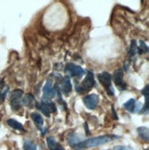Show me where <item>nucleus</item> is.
I'll return each instance as SVG.
<instances>
[{
    "mask_svg": "<svg viewBox=\"0 0 149 150\" xmlns=\"http://www.w3.org/2000/svg\"><path fill=\"white\" fill-rule=\"evenodd\" d=\"M120 136L118 135H101V136H97V137H92L88 138L85 141H81L78 144L73 146L74 149L76 150H81L88 147H96L101 145H104L106 143L111 142L114 139L119 138Z\"/></svg>",
    "mask_w": 149,
    "mask_h": 150,
    "instance_id": "nucleus-1",
    "label": "nucleus"
},
{
    "mask_svg": "<svg viewBox=\"0 0 149 150\" xmlns=\"http://www.w3.org/2000/svg\"><path fill=\"white\" fill-rule=\"evenodd\" d=\"M22 96H23V91L20 89H15L11 92V94H10V106H11V109L14 110V112H18V110L21 108Z\"/></svg>",
    "mask_w": 149,
    "mask_h": 150,
    "instance_id": "nucleus-2",
    "label": "nucleus"
},
{
    "mask_svg": "<svg viewBox=\"0 0 149 150\" xmlns=\"http://www.w3.org/2000/svg\"><path fill=\"white\" fill-rule=\"evenodd\" d=\"M98 78L101 85L106 88L107 93L109 96H113V88H112V76L108 72H102L98 75Z\"/></svg>",
    "mask_w": 149,
    "mask_h": 150,
    "instance_id": "nucleus-3",
    "label": "nucleus"
},
{
    "mask_svg": "<svg viewBox=\"0 0 149 150\" xmlns=\"http://www.w3.org/2000/svg\"><path fill=\"white\" fill-rule=\"evenodd\" d=\"M64 72L68 74L70 76H77V77H81L86 74V71L84 70L81 67L76 66V64L73 63H68L66 68H64Z\"/></svg>",
    "mask_w": 149,
    "mask_h": 150,
    "instance_id": "nucleus-4",
    "label": "nucleus"
},
{
    "mask_svg": "<svg viewBox=\"0 0 149 150\" xmlns=\"http://www.w3.org/2000/svg\"><path fill=\"white\" fill-rule=\"evenodd\" d=\"M112 78L113 79L114 84L120 89H126L127 84H126V82L124 79V71H122L121 68H119L117 70H115Z\"/></svg>",
    "mask_w": 149,
    "mask_h": 150,
    "instance_id": "nucleus-5",
    "label": "nucleus"
},
{
    "mask_svg": "<svg viewBox=\"0 0 149 150\" xmlns=\"http://www.w3.org/2000/svg\"><path fill=\"white\" fill-rule=\"evenodd\" d=\"M95 86V80H94V74L91 71L88 70L87 71V76L86 78L83 80V82L80 84V88L82 89V92L85 91H88L91 89Z\"/></svg>",
    "mask_w": 149,
    "mask_h": 150,
    "instance_id": "nucleus-6",
    "label": "nucleus"
},
{
    "mask_svg": "<svg viewBox=\"0 0 149 150\" xmlns=\"http://www.w3.org/2000/svg\"><path fill=\"white\" fill-rule=\"evenodd\" d=\"M55 96V91L53 88V83L51 79H47L42 89V100H50Z\"/></svg>",
    "mask_w": 149,
    "mask_h": 150,
    "instance_id": "nucleus-7",
    "label": "nucleus"
},
{
    "mask_svg": "<svg viewBox=\"0 0 149 150\" xmlns=\"http://www.w3.org/2000/svg\"><path fill=\"white\" fill-rule=\"evenodd\" d=\"M83 101L88 109L94 110V109H96L97 106H98L99 101H100V98L96 94H89L84 98Z\"/></svg>",
    "mask_w": 149,
    "mask_h": 150,
    "instance_id": "nucleus-8",
    "label": "nucleus"
},
{
    "mask_svg": "<svg viewBox=\"0 0 149 150\" xmlns=\"http://www.w3.org/2000/svg\"><path fill=\"white\" fill-rule=\"evenodd\" d=\"M60 90L62 91V93H64L66 96H68L71 91H72V84H71L70 77L68 76L63 77Z\"/></svg>",
    "mask_w": 149,
    "mask_h": 150,
    "instance_id": "nucleus-9",
    "label": "nucleus"
},
{
    "mask_svg": "<svg viewBox=\"0 0 149 150\" xmlns=\"http://www.w3.org/2000/svg\"><path fill=\"white\" fill-rule=\"evenodd\" d=\"M47 145L50 150H64V148L57 143L54 136H48L47 137Z\"/></svg>",
    "mask_w": 149,
    "mask_h": 150,
    "instance_id": "nucleus-10",
    "label": "nucleus"
},
{
    "mask_svg": "<svg viewBox=\"0 0 149 150\" xmlns=\"http://www.w3.org/2000/svg\"><path fill=\"white\" fill-rule=\"evenodd\" d=\"M22 103L24 104L25 106L29 107L30 109L34 107V103H35V99L34 96L31 94H26L24 96V98L22 99Z\"/></svg>",
    "mask_w": 149,
    "mask_h": 150,
    "instance_id": "nucleus-11",
    "label": "nucleus"
},
{
    "mask_svg": "<svg viewBox=\"0 0 149 150\" xmlns=\"http://www.w3.org/2000/svg\"><path fill=\"white\" fill-rule=\"evenodd\" d=\"M82 141V136L80 134H70L68 136V138H67V142H68V144L70 146H76V144H78V143H80Z\"/></svg>",
    "mask_w": 149,
    "mask_h": 150,
    "instance_id": "nucleus-12",
    "label": "nucleus"
},
{
    "mask_svg": "<svg viewBox=\"0 0 149 150\" xmlns=\"http://www.w3.org/2000/svg\"><path fill=\"white\" fill-rule=\"evenodd\" d=\"M30 117H31L32 121L35 122V125L37 126H39L40 129H42V126L43 125V122H44L42 116L41 114H39L38 112H32L30 114Z\"/></svg>",
    "mask_w": 149,
    "mask_h": 150,
    "instance_id": "nucleus-13",
    "label": "nucleus"
},
{
    "mask_svg": "<svg viewBox=\"0 0 149 150\" xmlns=\"http://www.w3.org/2000/svg\"><path fill=\"white\" fill-rule=\"evenodd\" d=\"M42 105L46 109L48 112H56V107H55V104L51 101V100H42V102H40Z\"/></svg>",
    "mask_w": 149,
    "mask_h": 150,
    "instance_id": "nucleus-14",
    "label": "nucleus"
},
{
    "mask_svg": "<svg viewBox=\"0 0 149 150\" xmlns=\"http://www.w3.org/2000/svg\"><path fill=\"white\" fill-rule=\"evenodd\" d=\"M6 123H8V125L11 128H13V129L18 130V131H24L23 125L19 122H18L17 120H15V119H8V121H6Z\"/></svg>",
    "mask_w": 149,
    "mask_h": 150,
    "instance_id": "nucleus-15",
    "label": "nucleus"
},
{
    "mask_svg": "<svg viewBox=\"0 0 149 150\" xmlns=\"http://www.w3.org/2000/svg\"><path fill=\"white\" fill-rule=\"evenodd\" d=\"M137 133L140 136V138L145 140V142H148L149 140V134H148V128L147 127H138Z\"/></svg>",
    "mask_w": 149,
    "mask_h": 150,
    "instance_id": "nucleus-16",
    "label": "nucleus"
},
{
    "mask_svg": "<svg viewBox=\"0 0 149 150\" xmlns=\"http://www.w3.org/2000/svg\"><path fill=\"white\" fill-rule=\"evenodd\" d=\"M137 50H138V47H137V43H136V41L135 40H133L132 42H131V45H130V50H129V56H133L137 54Z\"/></svg>",
    "mask_w": 149,
    "mask_h": 150,
    "instance_id": "nucleus-17",
    "label": "nucleus"
},
{
    "mask_svg": "<svg viewBox=\"0 0 149 150\" xmlns=\"http://www.w3.org/2000/svg\"><path fill=\"white\" fill-rule=\"evenodd\" d=\"M23 148L24 150H37V146L30 140H25Z\"/></svg>",
    "mask_w": 149,
    "mask_h": 150,
    "instance_id": "nucleus-18",
    "label": "nucleus"
},
{
    "mask_svg": "<svg viewBox=\"0 0 149 150\" xmlns=\"http://www.w3.org/2000/svg\"><path fill=\"white\" fill-rule=\"evenodd\" d=\"M134 105H135V100L133 99H130L127 102H125L124 104V107L125 108L126 110H128V112H133V109H134Z\"/></svg>",
    "mask_w": 149,
    "mask_h": 150,
    "instance_id": "nucleus-19",
    "label": "nucleus"
},
{
    "mask_svg": "<svg viewBox=\"0 0 149 150\" xmlns=\"http://www.w3.org/2000/svg\"><path fill=\"white\" fill-rule=\"evenodd\" d=\"M147 52H148V46H147L146 43H145L143 40H141V41H140V46L138 47L137 53H138L139 54H142L147 53Z\"/></svg>",
    "mask_w": 149,
    "mask_h": 150,
    "instance_id": "nucleus-20",
    "label": "nucleus"
},
{
    "mask_svg": "<svg viewBox=\"0 0 149 150\" xmlns=\"http://www.w3.org/2000/svg\"><path fill=\"white\" fill-rule=\"evenodd\" d=\"M8 91H9V87L8 86H5L1 89V91H0V101H4L5 100Z\"/></svg>",
    "mask_w": 149,
    "mask_h": 150,
    "instance_id": "nucleus-21",
    "label": "nucleus"
},
{
    "mask_svg": "<svg viewBox=\"0 0 149 150\" xmlns=\"http://www.w3.org/2000/svg\"><path fill=\"white\" fill-rule=\"evenodd\" d=\"M35 106H36V108H37L38 110H40L41 112H42L45 116L50 117V112H49L48 110H47L46 109H45V108L42 105V104H41L40 102H36V103H35Z\"/></svg>",
    "mask_w": 149,
    "mask_h": 150,
    "instance_id": "nucleus-22",
    "label": "nucleus"
},
{
    "mask_svg": "<svg viewBox=\"0 0 149 150\" xmlns=\"http://www.w3.org/2000/svg\"><path fill=\"white\" fill-rule=\"evenodd\" d=\"M142 94H143L145 97V100H148V95H149V86L148 85H146V86L143 88V90H142Z\"/></svg>",
    "mask_w": 149,
    "mask_h": 150,
    "instance_id": "nucleus-23",
    "label": "nucleus"
},
{
    "mask_svg": "<svg viewBox=\"0 0 149 150\" xmlns=\"http://www.w3.org/2000/svg\"><path fill=\"white\" fill-rule=\"evenodd\" d=\"M142 109V103L140 101H138L136 104L134 105V109H133V112H140Z\"/></svg>",
    "mask_w": 149,
    "mask_h": 150,
    "instance_id": "nucleus-24",
    "label": "nucleus"
},
{
    "mask_svg": "<svg viewBox=\"0 0 149 150\" xmlns=\"http://www.w3.org/2000/svg\"><path fill=\"white\" fill-rule=\"evenodd\" d=\"M113 150H134L133 148L130 147V146H115Z\"/></svg>",
    "mask_w": 149,
    "mask_h": 150,
    "instance_id": "nucleus-25",
    "label": "nucleus"
},
{
    "mask_svg": "<svg viewBox=\"0 0 149 150\" xmlns=\"http://www.w3.org/2000/svg\"><path fill=\"white\" fill-rule=\"evenodd\" d=\"M112 113H113V118L114 119H116V120H118V116H117V113H116V112L114 110V108H113V106H112Z\"/></svg>",
    "mask_w": 149,
    "mask_h": 150,
    "instance_id": "nucleus-26",
    "label": "nucleus"
},
{
    "mask_svg": "<svg viewBox=\"0 0 149 150\" xmlns=\"http://www.w3.org/2000/svg\"><path fill=\"white\" fill-rule=\"evenodd\" d=\"M85 131H86V134L88 135L89 134V131H88V123L85 122Z\"/></svg>",
    "mask_w": 149,
    "mask_h": 150,
    "instance_id": "nucleus-27",
    "label": "nucleus"
},
{
    "mask_svg": "<svg viewBox=\"0 0 149 150\" xmlns=\"http://www.w3.org/2000/svg\"><path fill=\"white\" fill-rule=\"evenodd\" d=\"M2 84H3V80L1 79V78H0V87L2 86Z\"/></svg>",
    "mask_w": 149,
    "mask_h": 150,
    "instance_id": "nucleus-28",
    "label": "nucleus"
},
{
    "mask_svg": "<svg viewBox=\"0 0 149 150\" xmlns=\"http://www.w3.org/2000/svg\"><path fill=\"white\" fill-rule=\"evenodd\" d=\"M145 150H148V149H145Z\"/></svg>",
    "mask_w": 149,
    "mask_h": 150,
    "instance_id": "nucleus-29",
    "label": "nucleus"
}]
</instances>
